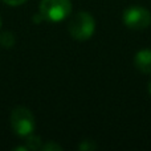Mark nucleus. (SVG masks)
Here are the masks:
<instances>
[{
  "mask_svg": "<svg viewBox=\"0 0 151 151\" xmlns=\"http://www.w3.org/2000/svg\"><path fill=\"white\" fill-rule=\"evenodd\" d=\"M134 65L139 72L151 74V49H141L135 53Z\"/></svg>",
  "mask_w": 151,
  "mask_h": 151,
  "instance_id": "nucleus-5",
  "label": "nucleus"
},
{
  "mask_svg": "<svg viewBox=\"0 0 151 151\" xmlns=\"http://www.w3.org/2000/svg\"><path fill=\"white\" fill-rule=\"evenodd\" d=\"M147 89H149V93L151 94V80L149 81V83H147Z\"/></svg>",
  "mask_w": 151,
  "mask_h": 151,
  "instance_id": "nucleus-11",
  "label": "nucleus"
},
{
  "mask_svg": "<svg viewBox=\"0 0 151 151\" xmlns=\"http://www.w3.org/2000/svg\"><path fill=\"white\" fill-rule=\"evenodd\" d=\"M0 28H1V17H0Z\"/></svg>",
  "mask_w": 151,
  "mask_h": 151,
  "instance_id": "nucleus-12",
  "label": "nucleus"
},
{
  "mask_svg": "<svg viewBox=\"0 0 151 151\" xmlns=\"http://www.w3.org/2000/svg\"><path fill=\"white\" fill-rule=\"evenodd\" d=\"M1 1L7 5H11V7H17V5L27 3V0H1Z\"/></svg>",
  "mask_w": 151,
  "mask_h": 151,
  "instance_id": "nucleus-10",
  "label": "nucleus"
},
{
  "mask_svg": "<svg viewBox=\"0 0 151 151\" xmlns=\"http://www.w3.org/2000/svg\"><path fill=\"white\" fill-rule=\"evenodd\" d=\"M122 20L127 28L142 31L151 25V12L141 5H131L123 11Z\"/></svg>",
  "mask_w": 151,
  "mask_h": 151,
  "instance_id": "nucleus-4",
  "label": "nucleus"
},
{
  "mask_svg": "<svg viewBox=\"0 0 151 151\" xmlns=\"http://www.w3.org/2000/svg\"><path fill=\"white\" fill-rule=\"evenodd\" d=\"M0 44L4 48H12L15 45V36L11 32H4L0 35Z\"/></svg>",
  "mask_w": 151,
  "mask_h": 151,
  "instance_id": "nucleus-7",
  "label": "nucleus"
},
{
  "mask_svg": "<svg viewBox=\"0 0 151 151\" xmlns=\"http://www.w3.org/2000/svg\"><path fill=\"white\" fill-rule=\"evenodd\" d=\"M25 146L28 147V150H41V138L39 135H33V134H29L28 138L25 141Z\"/></svg>",
  "mask_w": 151,
  "mask_h": 151,
  "instance_id": "nucleus-6",
  "label": "nucleus"
},
{
  "mask_svg": "<svg viewBox=\"0 0 151 151\" xmlns=\"http://www.w3.org/2000/svg\"><path fill=\"white\" fill-rule=\"evenodd\" d=\"M70 0H41L39 12L42 19L50 23H60L69 17L72 13Z\"/></svg>",
  "mask_w": 151,
  "mask_h": 151,
  "instance_id": "nucleus-2",
  "label": "nucleus"
},
{
  "mask_svg": "<svg viewBox=\"0 0 151 151\" xmlns=\"http://www.w3.org/2000/svg\"><path fill=\"white\" fill-rule=\"evenodd\" d=\"M68 31L69 35L72 36V39L78 40V41H86L94 35L96 20L89 12L81 11V12H77L70 19Z\"/></svg>",
  "mask_w": 151,
  "mask_h": 151,
  "instance_id": "nucleus-1",
  "label": "nucleus"
},
{
  "mask_svg": "<svg viewBox=\"0 0 151 151\" xmlns=\"http://www.w3.org/2000/svg\"><path fill=\"white\" fill-rule=\"evenodd\" d=\"M11 127L19 137H28L36 127L35 115L25 106H16L11 113Z\"/></svg>",
  "mask_w": 151,
  "mask_h": 151,
  "instance_id": "nucleus-3",
  "label": "nucleus"
},
{
  "mask_svg": "<svg viewBox=\"0 0 151 151\" xmlns=\"http://www.w3.org/2000/svg\"><path fill=\"white\" fill-rule=\"evenodd\" d=\"M41 150L42 151H55V150H57V151H61L63 150V147L60 146V145H57V143H55V142H48V143H45V145H42L41 146Z\"/></svg>",
  "mask_w": 151,
  "mask_h": 151,
  "instance_id": "nucleus-8",
  "label": "nucleus"
},
{
  "mask_svg": "<svg viewBox=\"0 0 151 151\" xmlns=\"http://www.w3.org/2000/svg\"><path fill=\"white\" fill-rule=\"evenodd\" d=\"M96 145L91 143V141H83L82 143L80 145V150H93L96 149Z\"/></svg>",
  "mask_w": 151,
  "mask_h": 151,
  "instance_id": "nucleus-9",
  "label": "nucleus"
}]
</instances>
